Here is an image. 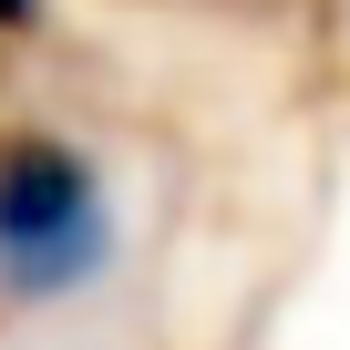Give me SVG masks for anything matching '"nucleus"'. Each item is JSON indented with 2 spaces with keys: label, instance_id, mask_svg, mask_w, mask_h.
Returning a JSON list of instances; mask_svg holds the SVG:
<instances>
[{
  "label": "nucleus",
  "instance_id": "nucleus-1",
  "mask_svg": "<svg viewBox=\"0 0 350 350\" xmlns=\"http://www.w3.org/2000/svg\"><path fill=\"white\" fill-rule=\"evenodd\" d=\"M113 268V196L83 144L0 134V299H72Z\"/></svg>",
  "mask_w": 350,
  "mask_h": 350
},
{
  "label": "nucleus",
  "instance_id": "nucleus-2",
  "mask_svg": "<svg viewBox=\"0 0 350 350\" xmlns=\"http://www.w3.org/2000/svg\"><path fill=\"white\" fill-rule=\"evenodd\" d=\"M42 21V0H0V31H31Z\"/></svg>",
  "mask_w": 350,
  "mask_h": 350
}]
</instances>
